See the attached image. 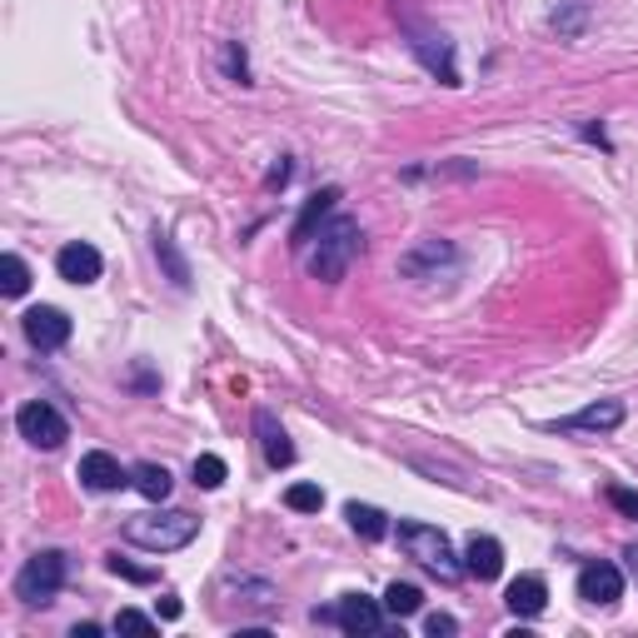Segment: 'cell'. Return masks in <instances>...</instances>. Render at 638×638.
<instances>
[{
	"label": "cell",
	"mask_w": 638,
	"mask_h": 638,
	"mask_svg": "<svg viewBox=\"0 0 638 638\" xmlns=\"http://www.w3.org/2000/svg\"><path fill=\"white\" fill-rule=\"evenodd\" d=\"M0 290L11 294V300H15V294L31 290V270H25L21 255H5V260H0Z\"/></svg>",
	"instance_id": "cell-23"
},
{
	"label": "cell",
	"mask_w": 638,
	"mask_h": 638,
	"mask_svg": "<svg viewBox=\"0 0 638 638\" xmlns=\"http://www.w3.org/2000/svg\"><path fill=\"white\" fill-rule=\"evenodd\" d=\"M504 604L514 608L519 618H539L544 604H549V584H544V573H519V579L508 584Z\"/></svg>",
	"instance_id": "cell-17"
},
{
	"label": "cell",
	"mask_w": 638,
	"mask_h": 638,
	"mask_svg": "<svg viewBox=\"0 0 638 638\" xmlns=\"http://www.w3.org/2000/svg\"><path fill=\"white\" fill-rule=\"evenodd\" d=\"M225 70L239 80V86H249V60H245V51H239V45H225Z\"/></svg>",
	"instance_id": "cell-28"
},
{
	"label": "cell",
	"mask_w": 638,
	"mask_h": 638,
	"mask_svg": "<svg viewBox=\"0 0 638 638\" xmlns=\"http://www.w3.org/2000/svg\"><path fill=\"white\" fill-rule=\"evenodd\" d=\"M284 504H290L294 514H314V508L325 504V489L320 484H290L284 489Z\"/></svg>",
	"instance_id": "cell-24"
},
{
	"label": "cell",
	"mask_w": 638,
	"mask_h": 638,
	"mask_svg": "<svg viewBox=\"0 0 638 638\" xmlns=\"http://www.w3.org/2000/svg\"><path fill=\"white\" fill-rule=\"evenodd\" d=\"M608 504L624 514V519H638V489H624V484H608Z\"/></svg>",
	"instance_id": "cell-26"
},
{
	"label": "cell",
	"mask_w": 638,
	"mask_h": 638,
	"mask_svg": "<svg viewBox=\"0 0 638 638\" xmlns=\"http://www.w3.org/2000/svg\"><path fill=\"white\" fill-rule=\"evenodd\" d=\"M359 249H365V230H359V220L329 215L325 230L304 245V270H310L320 284H339L349 275V265L359 260Z\"/></svg>",
	"instance_id": "cell-1"
},
{
	"label": "cell",
	"mask_w": 638,
	"mask_h": 638,
	"mask_svg": "<svg viewBox=\"0 0 638 638\" xmlns=\"http://www.w3.org/2000/svg\"><path fill=\"white\" fill-rule=\"evenodd\" d=\"M345 519L355 524V534H365V539H384V534H390V524H384V514H379L374 504H349Z\"/></svg>",
	"instance_id": "cell-21"
},
{
	"label": "cell",
	"mask_w": 638,
	"mask_h": 638,
	"mask_svg": "<svg viewBox=\"0 0 638 638\" xmlns=\"http://www.w3.org/2000/svg\"><path fill=\"white\" fill-rule=\"evenodd\" d=\"M110 573H115V579H131V584H155L150 569H135V563H125L120 553H110Z\"/></svg>",
	"instance_id": "cell-27"
},
{
	"label": "cell",
	"mask_w": 638,
	"mask_h": 638,
	"mask_svg": "<svg viewBox=\"0 0 638 638\" xmlns=\"http://www.w3.org/2000/svg\"><path fill=\"white\" fill-rule=\"evenodd\" d=\"M15 429H21V439L35 444V449H60V444L70 439L66 414L55 410V404H45V400L21 404V414H15Z\"/></svg>",
	"instance_id": "cell-6"
},
{
	"label": "cell",
	"mask_w": 638,
	"mask_h": 638,
	"mask_svg": "<svg viewBox=\"0 0 638 638\" xmlns=\"http://www.w3.org/2000/svg\"><path fill=\"white\" fill-rule=\"evenodd\" d=\"M195 534H200V519L190 508H160V514H135V519H125V539L150 553L184 549Z\"/></svg>",
	"instance_id": "cell-2"
},
{
	"label": "cell",
	"mask_w": 638,
	"mask_h": 638,
	"mask_svg": "<svg viewBox=\"0 0 638 638\" xmlns=\"http://www.w3.org/2000/svg\"><path fill=\"white\" fill-rule=\"evenodd\" d=\"M55 270H60V280H70V284H96L100 270H105V260H100L96 245L76 239V245H66L60 255H55Z\"/></svg>",
	"instance_id": "cell-12"
},
{
	"label": "cell",
	"mask_w": 638,
	"mask_h": 638,
	"mask_svg": "<svg viewBox=\"0 0 638 638\" xmlns=\"http://www.w3.org/2000/svg\"><path fill=\"white\" fill-rule=\"evenodd\" d=\"M394 15H400L404 35H410V51L419 55V66L429 70V76H439L444 86H459V60H455V41L439 31V25L419 21V15L410 11V5H394Z\"/></svg>",
	"instance_id": "cell-3"
},
{
	"label": "cell",
	"mask_w": 638,
	"mask_h": 638,
	"mask_svg": "<svg viewBox=\"0 0 638 638\" xmlns=\"http://www.w3.org/2000/svg\"><path fill=\"white\" fill-rule=\"evenodd\" d=\"M394 539H400V549L410 553L419 569L439 573V579H459L455 549H449V539H444L434 524H400V529H394Z\"/></svg>",
	"instance_id": "cell-5"
},
{
	"label": "cell",
	"mask_w": 638,
	"mask_h": 638,
	"mask_svg": "<svg viewBox=\"0 0 638 638\" xmlns=\"http://www.w3.org/2000/svg\"><path fill=\"white\" fill-rule=\"evenodd\" d=\"M115 628H135V634H145V628H155V618L141 614V608H120V614H115Z\"/></svg>",
	"instance_id": "cell-29"
},
{
	"label": "cell",
	"mask_w": 638,
	"mask_h": 638,
	"mask_svg": "<svg viewBox=\"0 0 638 638\" xmlns=\"http://www.w3.org/2000/svg\"><path fill=\"white\" fill-rule=\"evenodd\" d=\"M424 628H429V638H449V634H459V618L455 614H429V618H424Z\"/></svg>",
	"instance_id": "cell-30"
},
{
	"label": "cell",
	"mask_w": 638,
	"mask_h": 638,
	"mask_svg": "<svg viewBox=\"0 0 638 638\" xmlns=\"http://www.w3.org/2000/svg\"><path fill=\"white\" fill-rule=\"evenodd\" d=\"M579 598L598 608H614L624 598V569L618 563H584L579 569Z\"/></svg>",
	"instance_id": "cell-9"
},
{
	"label": "cell",
	"mask_w": 638,
	"mask_h": 638,
	"mask_svg": "<svg viewBox=\"0 0 638 638\" xmlns=\"http://www.w3.org/2000/svg\"><path fill=\"white\" fill-rule=\"evenodd\" d=\"M624 400H598L589 404V410L569 414V419H553L549 429H563V434H614L618 424H624Z\"/></svg>",
	"instance_id": "cell-10"
},
{
	"label": "cell",
	"mask_w": 638,
	"mask_h": 638,
	"mask_svg": "<svg viewBox=\"0 0 638 638\" xmlns=\"http://www.w3.org/2000/svg\"><path fill=\"white\" fill-rule=\"evenodd\" d=\"M624 559H628V573H634V584H638V544H634V549H624Z\"/></svg>",
	"instance_id": "cell-33"
},
{
	"label": "cell",
	"mask_w": 638,
	"mask_h": 638,
	"mask_svg": "<svg viewBox=\"0 0 638 638\" xmlns=\"http://www.w3.org/2000/svg\"><path fill=\"white\" fill-rule=\"evenodd\" d=\"M225 474H230V469H225V459H220V455H200L195 459V484L200 489H220V484H225Z\"/></svg>",
	"instance_id": "cell-25"
},
{
	"label": "cell",
	"mask_w": 638,
	"mask_h": 638,
	"mask_svg": "<svg viewBox=\"0 0 638 638\" xmlns=\"http://www.w3.org/2000/svg\"><path fill=\"white\" fill-rule=\"evenodd\" d=\"M155 608H160V618H180V598H175V594H165Z\"/></svg>",
	"instance_id": "cell-32"
},
{
	"label": "cell",
	"mask_w": 638,
	"mask_h": 638,
	"mask_svg": "<svg viewBox=\"0 0 638 638\" xmlns=\"http://www.w3.org/2000/svg\"><path fill=\"white\" fill-rule=\"evenodd\" d=\"M335 200H339V190H335V184H325L320 195H310V200H304L300 220H294V230H290V245H294V249H304L314 235H320V230H325V220L335 215Z\"/></svg>",
	"instance_id": "cell-13"
},
{
	"label": "cell",
	"mask_w": 638,
	"mask_h": 638,
	"mask_svg": "<svg viewBox=\"0 0 638 638\" xmlns=\"http://www.w3.org/2000/svg\"><path fill=\"white\" fill-rule=\"evenodd\" d=\"M419 604H424V594L414 584H400V579H394L390 589H384V608H390L394 618H410V614H419Z\"/></svg>",
	"instance_id": "cell-22"
},
{
	"label": "cell",
	"mask_w": 638,
	"mask_h": 638,
	"mask_svg": "<svg viewBox=\"0 0 638 638\" xmlns=\"http://www.w3.org/2000/svg\"><path fill=\"white\" fill-rule=\"evenodd\" d=\"M131 484L141 489L145 499L165 504V499H170V469H165V464H135L131 469Z\"/></svg>",
	"instance_id": "cell-18"
},
{
	"label": "cell",
	"mask_w": 638,
	"mask_h": 638,
	"mask_svg": "<svg viewBox=\"0 0 638 638\" xmlns=\"http://www.w3.org/2000/svg\"><path fill=\"white\" fill-rule=\"evenodd\" d=\"M464 569L474 573L479 584L499 579V573H504V544H499V539H489V534H474V539L464 544Z\"/></svg>",
	"instance_id": "cell-16"
},
{
	"label": "cell",
	"mask_w": 638,
	"mask_h": 638,
	"mask_svg": "<svg viewBox=\"0 0 638 638\" xmlns=\"http://www.w3.org/2000/svg\"><path fill=\"white\" fill-rule=\"evenodd\" d=\"M284 180H290V160H280V165H275L270 175H265V190H280Z\"/></svg>",
	"instance_id": "cell-31"
},
{
	"label": "cell",
	"mask_w": 638,
	"mask_h": 638,
	"mask_svg": "<svg viewBox=\"0 0 638 638\" xmlns=\"http://www.w3.org/2000/svg\"><path fill=\"white\" fill-rule=\"evenodd\" d=\"M255 439H260L265 464H270V469H290V464H294V444H290L284 424L275 419L270 410H255Z\"/></svg>",
	"instance_id": "cell-14"
},
{
	"label": "cell",
	"mask_w": 638,
	"mask_h": 638,
	"mask_svg": "<svg viewBox=\"0 0 638 638\" xmlns=\"http://www.w3.org/2000/svg\"><path fill=\"white\" fill-rule=\"evenodd\" d=\"M459 255L449 239H419L414 249L400 255V275L404 280H439V270H455Z\"/></svg>",
	"instance_id": "cell-7"
},
{
	"label": "cell",
	"mask_w": 638,
	"mask_h": 638,
	"mask_svg": "<svg viewBox=\"0 0 638 638\" xmlns=\"http://www.w3.org/2000/svg\"><path fill=\"white\" fill-rule=\"evenodd\" d=\"M80 484L86 489H96V494H110V489H120V484H131V474L120 469V459L115 455H105V449H90L86 459H80Z\"/></svg>",
	"instance_id": "cell-15"
},
{
	"label": "cell",
	"mask_w": 638,
	"mask_h": 638,
	"mask_svg": "<svg viewBox=\"0 0 638 638\" xmlns=\"http://www.w3.org/2000/svg\"><path fill=\"white\" fill-rule=\"evenodd\" d=\"M155 260L165 265V275H170V280L180 284V290H184V284H190V265H184V255H180V249H175V239L165 235V230H155Z\"/></svg>",
	"instance_id": "cell-20"
},
{
	"label": "cell",
	"mask_w": 638,
	"mask_h": 638,
	"mask_svg": "<svg viewBox=\"0 0 638 638\" xmlns=\"http://www.w3.org/2000/svg\"><path fill=\"white\" fill-rule=\"evenodd\" d=\"M21 329H25V339H31V349L51 355V349H60L70 339V314L55 310V304H35V310H25Z\"/></svg>",
	"instance_id": "cell-8"
},
{
	"label": "cell",
	"mask_w": 638,
	"mask_h": 638,
	"mask_svg": "<svg viewBox=\"0 0 638 638\" xmlns=\"http://www.w3.org/2000/svg\"><path fill=\"white\" fill-rule=\"evenodd\" d=\"M384 614L390 608L379 604V598H365V594H345L339 598V608H335V624L345 628V634H379L384 628Z\"/></svg>",
	"instance_id": "cell-11"
},
{
	"label": "cell",
	"mask_w": 638,
	"mask_h": 638,
	"mask_svg": "<svg viewBox=\"0 0 638 638\" xmlns=\"http://www.w3.org/2000/svg\"><path fill=\"white\" fill-rule=\"evenodd\" d=\"M230 594H235L245 608H260V614L280 604V589L265 584V579H239V584H230Z\"/></svg>",
	"instance_id": "cell-19"
},
{
	"label": "cell",
	"mask_w": 638,
	"mask_h": 638,
	"mask_svg": "<svg viewBox=\"0 0 638 638\" xmlns=\"http://www.w3.org/2000/svg\"><path fill=\"white\" fill-rule=\"evenodd\" d=\"M66 589V553L60 549H41L25 559V569L15 573V594H21V604L31 608H45L55 604V594Z\"/></svg>",
	"instance_id": "cell-4"
}]
</instances>
